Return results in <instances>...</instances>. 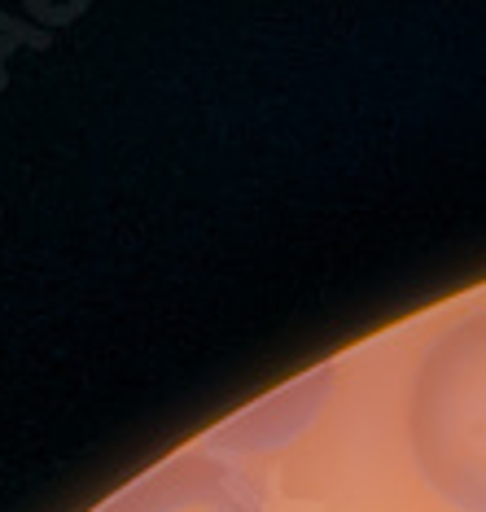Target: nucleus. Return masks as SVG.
<instances>
[{
    "label": "nucleus",
    "instance_id": "f257e3e1",
    "mask_svg": "<svg viewBox=\"0 0 486 512\" xmlns=\"http://www.w3.org/2000/svg\"><path fill=\"white\" fill-rule=\"evenodd\" d=\"M412 451L447 504L486 512V311L430 346L408 403Z\"/></svg>",
    "mask_w": 486,
    "mask_h": 512
},
{
    "label": "nucleus",
    "instance_id": "f03ea898",
    "mask_svg": "<svg viewBox=\"0 0 486 512\" xmlns=\"http://www.w3.org/2000/svg\"><path fill=\"white\" fill-rule=\"evenodd\" d=\"M101 512H263L254 486L215 456H180L106 504Z\"/></svg>",
    "mask_w": 486,
    "mask_h": 512
},
{
    "label": "nucleus",
    "instance_id": "7ed1b4c3",
    "mask_svg": "<svg viewBox=\"0 0 486 512\" xmlns=\"http://www.w3.org/2000/svg\"><path fill=\"white\" fill-rule=\"evenodd\" d=\"M329 368L320 372H307V377L289 381L285 390H276L272 399L254 403L250 412L233 416L224 429L215 434L219 447H233V451H272V447H285L294 442L303 429L316 421L324 394H329Z\"/></svg>",
    "mask_w": 486,
    "mask_h": 512
}]
</instances>
